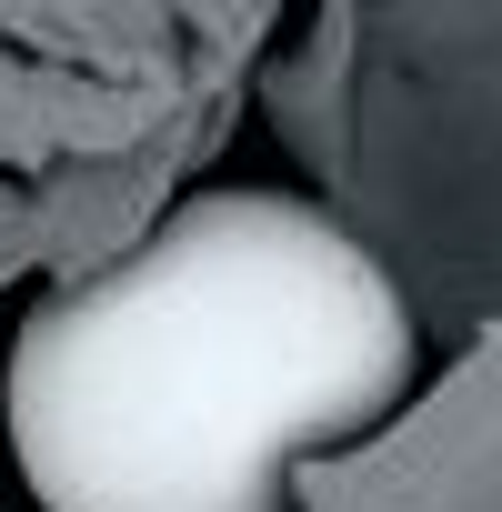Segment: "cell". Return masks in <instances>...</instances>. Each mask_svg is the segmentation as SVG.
Segmentation results:
<instances>
[{
  "instance_id": "6da1fadb",
  "label": "cell",
  "mask_w": 502,
  "mask_h": 512,
  "mask_svg": "<svg viewBox=\"0 0 502 512\" xmlns=\"http://www.w3.org/2000/svg\"><path fill=\"white\" fill-rule=\"evenodd\" d=\"M412 372V302L332 211L201 191L21 312L0 432L31 512H302V472Z\"/></svg>"
}]
</instances>
